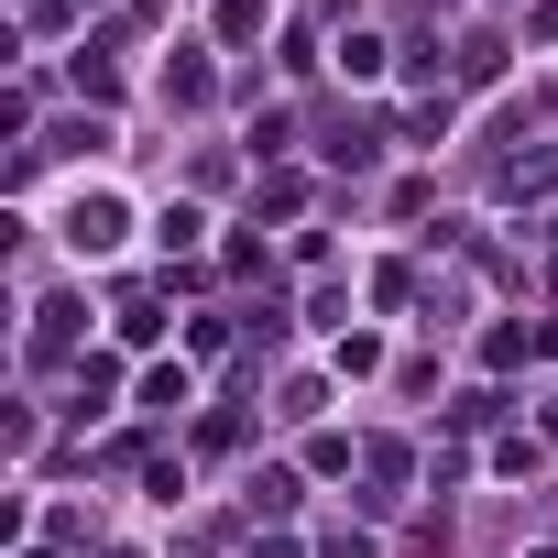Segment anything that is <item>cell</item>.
Wrapping results in <instances>:
<instances>
[{"label": "cell", "mask_w": 558, "mask_h": 558, "mask_svg": "<svg viewBox=\"0 0 558 558\" xmlns=\"http://www.w3.org/2000/svg\"><path fill=\"white\" fill-rule=\"evenodd\" d=\"M121 230H132V208H121L110 186H77V197H66V241H77L88 263H99V252H121Z\"/></svg>", "instance_id": "obj_1"}, {"label": "cell", "mask_w": 558, "mask_h": 558, "mask_svg": "<svg viewBox=\"0 0 558 558\" xmlns=\"http://www.w3.org/2000/svg\"><path fill=\"white\" fill-rule=\"evenodd\" d=\"M110 395H121V351L77 362V416H110Z\"/></svg>", "instance_id": "obj_2"}, {"label": "cell", "mask_w": 558, "mask_h": 558, "mask_svg": "<svg viewBox=\"0 0 558 558\" xmlns=\"http://www.w3.org/2000/svg\"><path fill=\"white\" fill-rule=\"evenodd\" d=\"M186 395H197L186 362H154V373H143V405H186Z\"/></svg>", "instance_id": "obj_3"}, {"label": "cell", "mask_w": 558, "mask_h": 558, "mask_svg": "<svg viewBox=\"0 0 558 558\" xmlns=\"http://www.w3.org/2000/svg\"><path fill=\"white\" fill-rule=\"evenodd\" d=\"M340 77H384V34H351L340 45Z\"/></svg>", "instance_id": "obj_4"}, {"label": "cell", "mask_w": 558, "mask_h": 558, "mask_svg": "<svg viewBox=\"0 0 558 558\" xmlns=\"http://www.w3.org/2000/svg\"><path fill=\"white\" fill-rule=\"evenodd\" d=\"M263 23H274V12H263V0H230V12H219V34H230V45H252Z\"/></svg>", "instance_id": "obj_5"}, {"label": "cell", "mask_w": 558, "mask_h": 558, "mask_svg": "<svg viewBox=\"0 0 558 558\" xmlns=\"http://www.w3.org/2000/svg\"><path fill=\"white\" fill-rule=\"evenodd\" d=\"M318 558H373V536H329V547H318Z\"/></svg>", "instance_id": "obj_6"}, {"label": "cell", "mask_w": 558, "mask_h": 558, "mask_svg": "<svg viewBox=\"0 0 558 558\" xmlns=\"http://www.w3.org/2000/svg\"><path fill=\"white\" fill-rule=\"evenodd\" d=\"M252 558H296V536H252Z\"/></svg>", "instance_id": "obj_7"}, {"label": "cell", "mask_w": 558, "mask_h": 558, "mask_svg": "<svg viewBox=\"0 0 558 558\" xmlns=\"http://www.w3.org/2000/svg\"><path fill=\"white\" fill-rule=\"evenodd\" d=\"M23 558H45V547H23Z\"/></svg>", "instance_id": "obj_8"}, {"label": "cell", "mask_w": 558, "mask_h": 558, "mask_svg": "<svg viewBox=\"0 0 558 558\" xmlns=\"http://www.w3.org/2000/svg\"><path fill=\"white\" fill-rule=\"evenodd\" d=\"M536 558H558V547H536Z\"/></svg>", "instance_id": "obj_9"}]
</instances>
